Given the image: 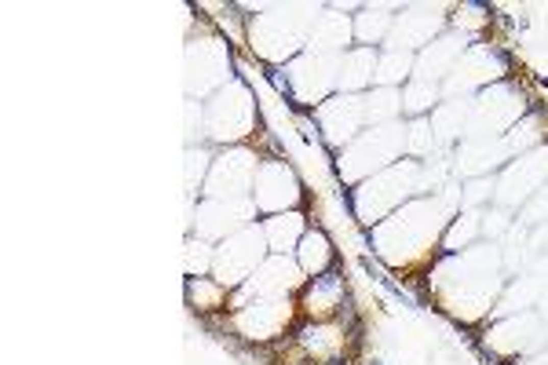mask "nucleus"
I'll use <instances>...</instances> for the list:
<instances>
[{
    "label": "nucleus",
    "instance_id": "3",
    "mask_svg": "<svg viewBox=\"0 0 548 365\" xmlns=\"http://www.w3.org/2000/svg\"><path fill=\"white\" fill-rule=\"evenodd\" d=\"M544 88H548V81H544Z\"/></svg>",
    "mask_w": 548,
    "mask_h": 365
},
{
    "label": "nucleus",
    "instance_id": "1",
    "mask_svg": "<svg viewBox=\"0 0 548 365\" xmlns=\"http://www.w3.org/2000/svg\"><path fill=\"white\" fill-rule=\"evenodd\" d=\"M340 201H344V204H347V212L355 216V197H351V190H347V187H344V190H340Z\"/></svg>",
    "mask_w": 548,
    "mask_h": 365
},
{
    "label": "nucleus",
    "instance_id": "2",
    "mask_svg": "<svg viewBox=\"0 0 548 365\" xmlns=\"http://www.w3.org/2000/svg\"><path fill=\"white\" fill-rule=\"evenodd\" d=\"M369 365H380V361H369Z\"/></svg>",
    "mask_w": 548,
    "mask_h": 365
}]
</instances>
